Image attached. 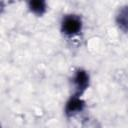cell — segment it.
<instances>
[{
	"instance_id": "1",
	"label": "cell",
	"mask_w": 128,
	"mask_h": 128,
	"mask_svg": "<svg viewBox=\"0 0 128 128\" xmlns=\"http://www.w3.org/2000/svg\"><path fill=\"white\" fill-rule=\"evenodd\" d=\"M82 29V20L78 15H66L61 23V31L67 36L78 34Z\"/></svg>"
},
{
	"instance_id": "2",
	"label": "cell",
	"mask_w": 128,
	"mask_h": 128,
	"mask_svg": "<svg viewBox=\"0 0 128 128\" xmlns=\"http://www.w3.org/2000/svg\"><path fill=\"white\" fill-rule=\"evenodd\" d=\"M73 84L75 87L76 95L80 96L89 86V75L83 69H78L73 77Z\"/></svg>"
},
{
	"instance_id": "3",
	"label": "cell",
	"mask_w": 128,
	"mask_h": 128,
	"mask_svg": "<svg viewBox=\"0 0 128 128\" xmlns=\"http://www.w3.org/2000/svg\"><path fill=\"white\" fill-rule=\"evenodd\" d=\"M85 107V102L77 95L72 96L66 103L65 106V114L68 117L74 116L75 114L81 112Z\"/></svg>"
},
{
	"instance_id": "4",
	"label": "cell",
	"mask_w": 128,
	"mask_h": 128,
	"mask_svg": "<svg viewBox=\"0 0 128 128\" xmlns=\"http://www.w3.org/2000/svg\"><path fill=\"white\" fill-rule=\"evenodd\" d=\"M118 26L125 32H128V6L121 7L116 16Z\"/></svg>"
},
{
	"instance_id": "5",
	"label": "cell",
	"mask_w": 128,
	"mask_h": 128,
	"mask_svg": "<svg viewBox=\"0 0 128 128\" xmlns=\"http://www.w3.org/2000/svg\"><path fill=\"white\" fill-rule=\"evenodd\" d=\"M29 5V9L31 12H33L34 14L41 16L46 12L47 9V5L45 1L42 0H34V1H30L28 3Z\"/></svg>"
}]
</instances>
